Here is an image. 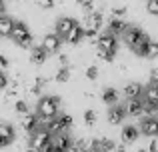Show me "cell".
Here are the masks:
<instances>
[{"label":"cell","instance_id":"obj_15","mask_svg":"<svg viewBox=\"0 0 158 152\" xmlns=\"http://www.w3.org/2000/svg\"><path fill=\"white\" fill-rule=\"evenodd\" d=\"M72 138H70V134H68V130L66 132H58V134H52V138H50V144L52 146H56V148H60V150H66L68 146H72Z\"/></svg>","mask_w":158,"mask_h":152},{"label":"cell","instance_id":"obj_32","mask_svg":"<svg viewBox=\"0 0 158 152\" xmlns=\"http://www.w3.org/2000/svg\"><path fill=\"white\" fill-rule=\"evenodd\" d=\"M146 12L152 16H158V0H146Z\"/></svg>","mask_w":158,"mask_h":152},{"label":"cell","instance_id":"obj_8","mask_svg":"<svg viewBox=\"0 0 158 152\" xmlns=\"http://www.w3.org/2000/svg\"><path fill=\"white\" fill-rule=\"evenodd\" d=\"M124 108H126V116L130 114V116H134V118H140L142 112H144L142 96H140V98H128V100L124 102Z\"/></svg>","mask_w":158,"mask_h":152},{"label":"cell","instance_id":"obj_3","mask_svg":"<svg viewBox=\"0 0 158 152\" xmlns=\"http://www.w3.org/2000/svg\"><path fill=\"white\" fill-rule=\"evenodd\" d=\"M96 48H100V50H106V52H112V54H116V52H118V36L110 34V32H102V34L98 36Z\"/></svg>","mask_w":158,"mask_h":152},{"label":"cell","instance_id":"obj_10","mask_svg":"<svg viewBox=\"0 0 158 152\" xmlns=\"http://www.w3.org/2000/svg\"><path fill=\"white\" fill-rule=\"evenodd\" d=\"M108 124H120V122L124 120V118H126V108H124V104H114V106H110V108H108Z\"/></svg>","mask_w":158,"mask_h":152},{"label":"cell","instance_id":"obj_16","mask_svg":"<svg viewBox=\"0 0 158 152\" xmlns=\"http://www.w3.org/2000/svg\"><path fill=\"white\" fill-rule=\"evenodd\" d=\"M26 36H30V30H28V26L22 22V20H16V22H14V28H12L10 38L14 40V44H18L20 40H24Z\"/></svg>","mask_w":158,"mask_h":152},{"label":"cell","instance_id":"obj_42","mask_svg":"<svg viewBox=\"0 0 158 152\" xmlns=\"http://www.w3.org/2000/svg\"><path fill=\"white\" fill-rule=\"evenodd\" d=\"M16 2H24V0H16Z\"/></svg>","mask_w":158,"mask_h":152},{"label":"cell","instance_id":"obj_7","mask_svg":"<svg viewBox=\"0 0 158 152\" xmlns=\"http://www.w3.org/2000/svg\"><path fill=\"white\" fill-rule=\"evenodd\" d=\"M60 44H62V38L56 32H50V34H46L42 38V44H40V46H42L48 54H56V52L60 50Z\"/></svg>","mask_w":158,"mask_h":152},{"label":"cell","instance_id":"obj_43","mask_svg":"<svg viewBox=\"0 0 158 152\" xmlns=\"http://www.w3.org/2000/svg\"><path fill=\"white\" fill-rule=\"evenodd\" d=\"M156 86H158V84H156Z\"/></svg>","mask_w":158,"mask_h":152},{"label":"cell","instance_id":"obj_31","mask_svg":"<svg viewBox=\"0 0 158 152\" xmlns=\"http://www.w3.org/2000/svg\"><path fill=\"white\" fill-rule=\"evenodd\" d=\"M126 12H128L126 6H112L110 8V18H122Z\"/></svg>","mask_w":158,"mask_h":152},{"label":"cell","instance_id":"obj_29","mask_svg":"<svg viewBox=\"0 0 158 152\" xmlns=\"http://www.w3.org/2000/svg\"><path fill=\"white\" fill-rule=\"evenodd\" d=\"M84 76L88 78V80H96V78L100 76V68H98L96 64H90V66L84 70Z\"/></svg>","mask_w":158,"mask_h":152},{"label":"cell","instance_id":"obj_20","mask_svg":"<svg viewBox=\"0 0 158 152\" xmlns=\"http://www.w3.org/2000/svg\"><path fill=\"white\" fill-rule=\"evenodd\" d=\"M142 98H144V102H146V104H150L152 108L158 110V86L156 84H148L146 88H144Z\"/></svg>","mask_w":158,"mask_h":152},{"label":"cell","instance_id":"obj_6","mask_svg":"<svg viewBox=\"0 0 158 152\" xmlns=\"http://www.w3.org/2000/svg\"><path fill=\"white\" fill-rule=\"evenodd\" d=\"M14 140H16L14 126L8 124V122H0V148H6V146H10Z\"/></svg>","mask_w":158,"mask_h":152},{"label":"cell","instance_id":"obj_35","mask_svg":"<svg viewBox=\"0 0 158 152\" xmlns=\"http://www.w3.org/2000/svg\"><path fill=\"white\" fill-rule=\"evenodd\" d=\"M10 66V62H8V58L4 54H0V70H6V68Z\"/></svg>","mask_w":158,"mask_h":152},{"label":"cell","instance_id":"obj_17","mask_svg":"<svg viewBox=\"0 0 158 152\" xmlns=\"http://www.w3.org/2000/svg\"><path fill=\"white\" fill-rule=\"evenodd\" d=\"M128 26H130V24L124 18H110L108 20V30L106 32H110V34H114V36H122Z\"/></svg>","mask_w":158,"mask_h":152},{"label":"cell","instance_id":"obj_18","mask_svg":"<svg viewBox=\"0 0 158 152\" xmlns=\"http://www.w3.org/2000/svg\"><path fill=\"white\" fill-rule=\"evenodd\" d=\"M114 142L106 136H100V138H92V150L94 152H114Z\"/></svg>","mask_w":158,"mask_h":152},{"label":"cell","instance_id":"obj_24","mask_svg":"<svg viewBox=\"0 0 158 152\" xmlns=\"http://www.w3.org/2000/svg\"><path fill=\"white\" fill-rule=\"evenodd\" d=\"M118 100H120V92L116 88H112V86H108V88L102 90V102L108 106H114V104H118Z\"/></svg>","mask_w":158,"mask_h":152},{"label":"cell","instance_id":"obj_37","mask_svg":"<svg viewBox=\"0 0 158 152\" xmlns=\"http://www.w3.org/2000/svg\"><path fill=\"white\" fill-rule=\"evenodd\" d=\"M58 62H60V66H68V56L60 54V56H58Z\"/></svg>","mask_w":158,"mask_h":152},{"label":"cell","instance_id":"obj_30","mask_svg":"<svg viewBox=\"0 0 158 152\" xmlns=\"http://www.w3.org/2000/svg\"><path fill=\"white\" fill-rule=\"evenodd\" d=\"M114 56H116V54H112V52H106V50H100V48H96V58L102 60V62H106V64H110L112 60H114Z\"/></svg>","mask_w":158,"mask_h":152},{"label":"cell","instance_id":"obj_22","mask_svg":"<svg viewBox=\"0 0 158 152\" xmlns=\"http://www.w3.org/2000/svg\"><path fill=\"white\" fill-rule=\"evenodd\" d=\"M64 40L68 44H80L82 40H84V26H82L80 22H76V26L68 32V36H66Z\"/></svg>","mask_w":158,"mask_h":152},{"label":"cell","instance_id":"obj_12","mask_svg":"<svg viewBox=\"0 0 158 152\" xmlns=\"http://www.w3.org/2000/svg\"><path fill=\"white\" fill-rule=\"evenodd\" d=\"M144 94V86L140 84V82H136V80H130V82H126L124 84V88H122V96L126 98H140Z\"/></svg>","mask_w":158,"mask_h":152},{"label":"cell","instance_id":"obj_5","mask_svg":"<svg viewBox=\"0 0 158 152\" xmlns=\"http://www.w3.org/2000/svg\"><path fill=\"white\" fill-rule=\"evenodd\" d=\"M138 126H140V134H144V136H148V138L158 136V118L156 116H148L144 120H140Z\"/></svg>","mask_w":158,"mask_h":152},{"label":"cell","instance_id":"obj_23","mask_svg":"<svg viewBox=\"0 0 158 152\" xmlns=\"http://www.w3.org/2000/svg\"><path fill=\"white\" fill-rule=\"evenodd\" d=\"M14 22H16V20L12 18V16H8V14H0V34H2L4 38H10L12 28H14Z\"/></svg>","mask_w":158,"mask_h":152},{"label":"cell","instance_id":"obj_27","mask_svg":"<svg viewBox=\"0 0 158 152\" xmlns=\"http://www.w3.org/2000/svg\"><path fill=\"white\" fill-rule=\"evenodd\" d=\"M144 58H150V60L158 58V40H150V44H148V48H146V54H144Z\"/></svg>","mask_w":158,"mask_h":152},{"label":"cell","instance_id":"obj_11","mask_svg":"<svg viewBox=\"0 0 158 152\" xmlns=\"http://www.w3.org/2000/svg\"><path fill=\"white\" fill-rule=\"evenodd\" d=\"M102 24H104V14H102V10H94V12H90V14L84 16V24H82V26L100 30Z\"/></svg>","mask_w":158,"mask_h":152},{"label":"cell","instance_id":"obj_1","mask_svg":"<svg viewBox=\"0 0 158 152\" xmlns=\"http://www.w3.org/2000/svg\"><path fill=\"white\" fill-rule=\"evenodd\" d=\"M36 114L42 118H54L60 114V98L58 96H42L36 104Z\"/></svg>","mask_w":158,"mask_h":152},{"label":"cell","instance_id":"obj_41","mask_svg":"<svg viewBox=\"0 0 158 152\" xmlns=\"http://www.w3.org/2000/svg\"><path fill=\"white\" fill-rule=\"evenodd\" d=\"M136 152H148V148H138Z\"/></svg>","mask_w":158,"mask_h":152},{"label":"cell","instance_id":"obj_39","mask_svg":"<svg viewBox=\"0 0 158 152\" xmlns=\"http://www.w3.org/2000/svg\"><path fill=\"white\" fill-rule=\"evenodd\" d=\"M4 10H6V0H0V14H4Z\"/></svg>","mask_w":158,"mask_h":152},{"label":"cell","instance_id":"obj_4","mask_svg":"<svg viewBox=\"0 0 158 152\" xmlns=\"http://www.w3.org/2000/svg\"><path fill=\"white\" fill-rule=\"evenodd\" d=\"M76 22H78V20H74L72 16H60V18L56 20V28H54V32L64 40L66 36H68V32L76 26Z\"/></svg>","mask_w":158,"mask_h":152},{"label":"cell","instance_id":"obj_21","mask_svg":"<svg viewBox=\"0 0 158 152\" xmlns=\"http://www.w3.org/2000/svg\"><path fill=\"white\" fill-rule=\"evenodd\" d=\"M48 58V52L44 50L42 46H32L30 48V62L34 64V66H42L44 62H46Z\"/></svg>","mask_w":158,"mask_h":152},{"label":"cell","instance_id":"obj_40","mask_svg":"<svg viewBox=\"0 0 158 152\" xmlns=\"http://www.w3.org/2000/svg\"><path fill=\"white\" fill-rule=\"evenodd\" d=\"M26 152H40V150H36L34 146H26Z\"/></svg>","mask_w":158,"mask_h":152},{"label":"cell","instance_id":"obj_26","mask_svg":"<svg viewBox=\"0 0 158 152\" xmlns=\"http://www.w3.org/2000/svg\"><path fill=\"white\" fill-rule=\"evenodd\" d=\"M54 80L60 82V84L68 82V80H70V68H68V66H60V68L56 70V74H54Z\"/></svg>","mask_w":158,"mask_h":152},{"label":"cell","instance_id":"obj_9","mask_svg":"<svg viewBox=\"0 0 158 152\" xmlns=\"http://www.w3.org/2000/svg\"><path fill=\"white\" fill-rule=\"evenodd\" d=\"M20 128L26 134H32L36 128H38V114L36 112H28L20 116Z\"/></svg>","mask_w":158,"mask_h":152},{"label":"cell","instance_id":"obj_2","mask_svg":"<svg viewBox=\"0 0 158 152\" xmlns=\"http://www.w3.org/2000/svg\"><path fill=\"white\" fill-rule=\"evenodd\" d=\"M26 136H28V144L26 146H34L36 150H42V148H46V146L50 144L52 134L48 132L46 128H36L32 134H26Z\"/></svg>","mask_w":158,"mask_h":152},{"label":"cell","instance_id":"obj_14","mask_svg":"<svg viewBox=\"0 0 158 152\" xmlns=\"http://www.w3.org/2000/svg\"><path fill=\"white\" fill-rule=\"evenodd\" d=\"M150 36H148V32H142L140 34V38L136 40L134 44L130 46V50H132V54H136V56H144L146 54V48H148V44H150Z\"/></svg>","mask_w":158,"mask_h":152},{"label":"cell","instance_id":"obj_36","mask_svg":"<svg viewBox=\"0 0 158 152\" xmlns=\"http://www.w3.org/2000/svg\"><path fill=\"white\" fill-rule=\"evenodd\" d=\"M148 152H158V140H156V138L150 140V144H148Z\"/></svg>","mask_w":158,"mask_h":152},{"label":"cell","instance_id":"obj_38","mask_svg":"<svg viewBox=\"0 0 158 152\" xmlns=\"http://www.w3.org/2000/svg\"><path fill=\"white\" fill-rule=\"evenodd\" d=\"M114 152H126V144H116Z\"/></svg>","mask_w":158,"mask_h":152},{"label":"cell","instance_id":"obj_33","mask_svg":"<svg viewBox=\"0 0 158 152\" xmlns=\"http://www.w3.org/2000/svg\"><path fill=\"white\" fill-rule=\"evenodd\" d=\"M8 84H10V78H8V74L4 70H0V90H6Z\"/></svg>","mask_w":158,"mask_h":152},{"label":"cell","instance_id":"obj_34","mask_svg":"<svg viewBox=\"0 0 158 152\" xmlns=\"http://www.w3.org/2000/svg\"><path fill=\"white\" fill-rule=\"evenodd\" d=\"M36 2V6H40V8H52L54 6V0H34Z\"/></svg>","mask_w":158,"mask_h":152},{"label":"cell","instance_id":"obj_25","mask_svg":"<svg viewBox=\"0 0 158 152\" xmlns=\"http://www.w3.org/2000/svg\"><path fill=\"white\" fill-rule=\"evenodd\" d=\"M82 120H84V126L92 128V126L96 124V120H98V114L94 112L92 108H88V110H84V114H82Z\"/></svg>","mask_w":158,"mask_h":152},{"label":"cell","instance_id":"obj_19","mask_svg":"<svg viewBox=\"0 0 158 152\" xmlns=\"http://www.w3.org/2000/svg\"><path fill=\"white\" fill-rule=\"evenodd\" d=\"M142 28H138V26H134V24H130V26L124 30V34H122V40H124V44H126L128 48L132 46V44L136 42V40L140 38V34H142Z\"/></svg>","mask_w":158,"mask_h":152},{"label":"cell","instance_id":"obj_13","mask_svg":"<svg viewBox=\"0 0 158 152\" xmlns=\"http://www.w3.org/2000/svg\"><path fill=\"white\" fill-rule=\"evenodd\" d=\"M140 136V126L136 124H126L122 128V134H120V138H122V144H132V142H136Z\"/></svg>","mask_w":158,"mask_h":152},{"label":"cell","instance_id":"obj_28","mask_svg":"<svg viewBox=\"0 0 158 152\" xmlns=\"http://www.w3.org/2000/svg\"><path fill=\"white\" fill-rule=\"evenodd\" d=\"M12 106H14V112H16V114H20V116H22V114H28V112H30V110H28V102H26V100H22V98H18V100H16Z\"/></svg>","mask_w":158,"mask_h":152}]
</instances>
